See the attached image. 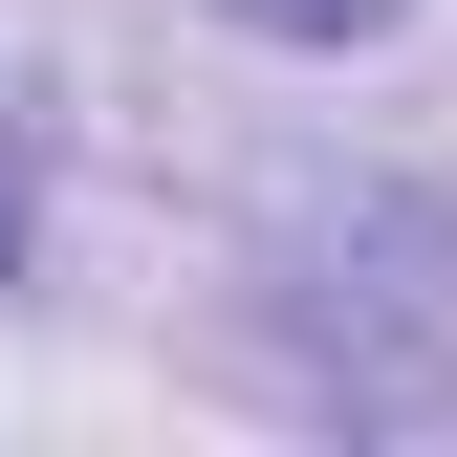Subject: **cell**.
Wrapping results in <instances>:
<instances>
[{
    "instance_id": "1",
    "label": "cell",
    "mask_w": 457,
    "mask_h": 457,
    "mask_svg": "<svg viewBox=\"0 0 457 457\" xmlns=\"http://www.w3.org/2000/svg\"><path fill=\"white\" fill-rule=\"evenodd\" d=\"M240 22H283V44H370L392 0H240Z\"/></svg>"
},
{
    "instance_id": "2",
    "label": "cell",
    "mask_w": 457,
    "mask_h": 457,
    "mask_svg": "<svg viewBox=\"0 0 457 457\" xmlns=\"http://www.w3.org/2000/svg\"><path fill=\"white\" fill-rule=\"evenodd\" d=\"M0 262H22V109H0Z\"/></svg>"
}]
</instances>
